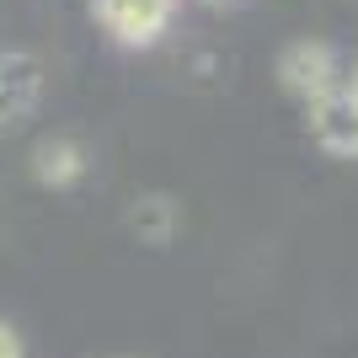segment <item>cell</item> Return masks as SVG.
<instances>
[{"mask_svg": "<svg viewBox=\"0 0 358 358\" xmlns=\"http://www.w3.org/2000/svg\"><path fill=\"white\" fill-rule=\"evenodd\" d=\"M310 134L327 155L358 161V91L353 86H331L321 96H310Z\"/></svg>", "mask_w": 358, "mask_h": 358, "instance_id": "obj_1", "label": "cell"}, {"mask_svg": "<svg viewBox=\"0 0 358 358\" xmlns=\"http://www.w3.org/2000/svg\"><path fill=\"white\" fill-rule=\"evenodd\" d=\"M171 11H177V0H96V22L107 27V38H118L129 48L155 43Z\"/></svg>", "mask_w": 358, "mask_h": 358, "instance_id": "obj_2", "label": "cell"}, {"mask_svg": "<svg viewBox=\"0 0 358 358\" xmlns=\"http://www.w3.org/2000/svg\"><path fill=\"white\" fill-rule=\"evenodd\" d=\"M278 86L294 91L299 102H310V96L331 91V86H337V54H331L327 43H310V38L289 43L284 54H278Z\"/></svg>", "mask_w": 358, "mask_h": 358, "instance_id": "obj_3", "label": "cell"}, {"mask_svg": "<svg viewBox=\"0 0 358 358\" xmlns=\"http://www.w3.org/2000/svg\"><path fill=\"white\" fill-rule=\"evenodd\" d=\"M43 96V70L27 54H0V129L22 123Z\"/></svg>", "mask_w": 358, "mask_h": 358, "instance_id": "obj_4", "label": "cell"}, {"mask_svg": "<svg viewBox=\"0 0 358 358\" xmlns=\"http://www.w3.org/2000/svg\"><path fill=\"white\" fill-rule=\"evenodd\" d=\"M32 177L43 182V187H75V182L86 177V150L75 145V139H43V145L32 150Z\"/></svg>", "mask_w": 358, "mask_h": 358, "instance_id": "obj_5", "label": "cell"}, {"mask_svg": "<svg viewBox=\"0 0 358 358\" xmlns=\"http://www.w3.org/2000/svg\"><path fill=\"white\" fill-rule=\"evenodd\" d=\"M129 220H134V230L145 241H155V246L171 241V230H177V209H171V198H139Z\"/></svg>", "mask_w": 358, "mask_h": 358, "instance_id": "obj_6", "label": "cell"}, {"mask_svg": "<svg viewBox=\"0 0 358 358\" xmlns=\"http://www.w3.org/2000/svg\"><path fill=\"white\" fill-rule=\"evenodd\" d=\"M0 358H27V348H22V331H16L11 321H0Z\"/></svg>", "mask_w": 358, "mask_h": 358, "instance_id": "obj_7", "label": "cell"}, {"mask_svg": "<svg viewBox=\"0 0 358 358\" xmlns=\"http://www.w3.org/2000/svg\"><path fill=\"white\" fill-rule=\"evenodd\" d=\"M353 91H358V70H353Z\"/></svg>", "mask_w": 358, "mask_h": 358, "instance_id": "obj_8", "label": "cell"}]
</instances>
